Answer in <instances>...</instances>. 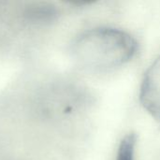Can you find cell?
<instances>
[{
	"label": "cell",
	"mask_w": 160,
	"mask_h": 160,
	"mask_svg": "<svg viewBox=\"0 0 160 160\" xmlns=\"http://www.w3.org/2000/svg\"><path fill=\"white\" fill-rule=\"evenodd\" d=\"M138 44L128 33L100 27L83 33L76 41L77 60L88 68L104 71L123 66L136 54Z\"/></svg>",
	"instance_id": "obj_1"
},
{
	"label": "cell",
	"mask_w": 160,
	"mask_h": 160,
	"mask_svg": "<svg viewBox=\"0 0 160 160\" xmlns=\"http://www.w3.org/2000/svg\"><path fill=\"white\" fill-rule=\"evenodd\" d=\"M143 108L160 121V55L147 69L140 92Z\"/></svg>",
	"instance_id": "obj_2"
},
{
	"label": "cell",
	"mask_w": 160,
	"mask_h": 160,
	"mask_svg": "<svg viewBox=\"0 0 160 160\" xmlns=\"http://www.w3.org/2000/svg\"><path fill=\"white\" fill-rule=\"evenodd\" d=\"M135 145L136 137L133 134H128L126 136L118 148L116 160H134L135 156Z\"/></svg>",
	"instance_id": "obj_3"
},
{
	"label": "cell",
	"mask_w": 160,
	"mask_h": 160,
	"mask_svg": "<svg viewBox=\"0 0 160 160\" xmlns=\"http://www.w3.org/2000/svg\"><path fill=\"white\" fill-rule=\"evenodd\" d=\"M66 3L71 4V5H76V6H82V5H87L93 2H96L98 0H62Z\"/></svg>",
	"instance_id": "obj_4"
}]
</instances>
